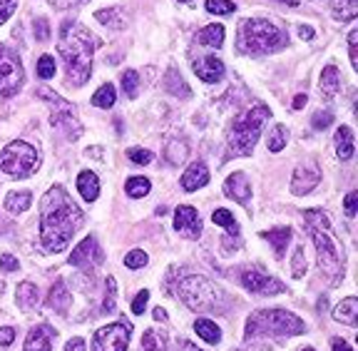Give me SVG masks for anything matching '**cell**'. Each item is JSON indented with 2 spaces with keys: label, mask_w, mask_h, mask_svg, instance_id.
Returning <instances> with one entry per match:
<instances>
[{
  "label": "cell",
  "mask_w": 358,
  "mask_h": 351,
  "mask_svg": "<svg viewBox=\"0 0 358 351\" xmlns=\"http://www.w3.org/2000/svg\"><path fill=\"white\" fill-rule=\"evenodd\" d=\"M15 11V0H0V25L8 20Z\"/></svg>",
  "instance_id": "49"
},
{
  "label": "cell",
  "mask_w": 358,
  "mask_h": 351,
  "mask_svg": "<svg viewBox=\"0 0 358 351\" xmlns=\"http://www.w3.org/2000/svg\"><path fill=\"white\" fill-rule=\"evenodd\" d=\"M187 155H189V147H187V142H182V139H172L167 145L169 165H182V162L187 160Z\"/></svg>",
  "instance_id": "33"
},
{
  "label": "cell",
  "mask_w": 358,
  "mask_h": 351,
  "mask_svg": "<svg viewBox=\"0 0 358 351\" xmlns=\"http://www.w3.org/2000/svg\"><path fill=\"white\" fill-rule=\"evenodd\" d=\"M15 301L20 309H33L35 304L40 301V291L38 287L33 284V282H22V284H17V291H15Z\"/></svg>",
  "instance_id": "21"
},
{
  "label": "cell",
  "mask_w": 358,
  "mask_h": 351,
  "mask_svg": "<svg viewBox=\"0 0 358 351\" xmlns=\"http://www.w3.org/2000/svg\"><path fill=\"white\" fill-rule=\"evenodd\" d=\"M331 13H334L336 20H341V22L356 20L358 0H331Z\"/></svg>",
  "instance_id": "25"
},
{
  "label": "cell",
  "mask_w": 358,
  "mask_h": 351,
  "mask_svg": "<svg viewBox=\"0 0 358 351\" xmlns=\"http://www.w3.org/2000/svg\"><path fill=\"white\" fill-rule=\"evenodd\" d=\"M356 317H358V299L356 296H348V299H343L338 307L334 309V319L341 324H356Z\"/></svg>",
  "instance_id": "26"
},
{
  "label": "cell",
  "mask_w": 358,
  "mask_h": 351,
  "mask_svg": "<svg viewBox=\"0 0 358 351\" xmlns=\"http://www.w3.org/2000/svg\"><path fill=\"white\" fill-rule=\"evenodd\" d=\"M286 45H289V38L274 22L264 20V18H244L239 22L236 50L244 55H266V53L281 50Z\"/></svg>",
  "instance_id": "4"
},
{
  "label": "cell",
  "mask_w": 358,
  "mask_h": 351,
  "mask_svg": "<svg viewBox=\"0 0 358 351\" xmlns=\"http://www.w3.org/2000/svg\"><path fill=\"white\" fill-rule=\"evenodd\" d=\"M142 349L145 351H167V339H164L159 331H147L145 336H142Z\"/></svg>",
  "instance_id": "36"
},
{
  "label": "cell",
  "mask_w": 358,
  "mask_h": 351,
  "mask_svg": "<svg viewBox=\"0 0 358 351\" xmlns=\"http://www.w3.org/2000/svg\"><path fill=\"white\" fill-rule=\"evenodd\" d=\"M83 224L80 207L70 200L65 187L55 184L40 202V242L48 252H62L73 240L75 229Z\"/></svg>",
  "instance_id": "1"
},
{
  "label": "cell",
  "mask_w": 358,
  "mask_h": 351,
  "mask_svg": "<svg viewBox=\"0 0 358 351\" xmlns=\"http://www.w3.org/2000/svg\"><path fill=\"white\" fill-rule=\"evenodd\" d=\"M30 202H33V195H30L28 190H13V192H8V197H6V209L10 214H20L28 209Z\"/></svg>",
  "instance_id": "23"
},
{
  "label": "cell",
  "mask_w": 358,
  "mask_h": 351,
  "mask_svg": "<svg viewBox=\"0 0 358 351\" xmlns=\"http://www.w3.org/2000/svg\"><path fill=\"white\" fill-rule=\"evenodd\" d=\"M57 50L62 55L67 70V80L70 85H85L92 73V53H95V40L90 35L85 25L75 20H67L60 25V43Z\"/></svg>",
  "instance_id": "2"
},
{
  "label": "cell",
  "mask_w": 358,
  "mask_h": 351,
  "mask_svg": "<svg viewBox=\"0 0 358 351\" xmlns=\"http://www.w3.org/2000/svg\"><path fill=\"white\" fill-rule=\"evenodd\" d=\"M124 192H127L129 197H147L150 195V179H145V177H132V179H127V184H124Z\"/></svg>",
  "instance_id": "35"
},
{
  "label": "cell",
  "mask_w": 358,
  "mask_h": 351,
  "mask_svg": "<svg viewBox=\"0 0 358 351\" xmlns=\"http://www.w3.org/2000/svg\"><path fill=\"white\" fill-rule=\"evenodd\" d=\"M179 349H185V351H199L194 344H192V341H179Z\"/></svg>",
  "instance_id": "58"
},
{
  "label": "cell",
  "mask_w": 358,
  "mask_h": 351,
  "mask_svg": "<svg viewBox=\"0 0 358 351\" xmlns=\"http://www.w3.org/2000/svg\"><path fill=\"white\" fill-rule=\"evenodd\" d=\"M192 67H194V73L199 80H204V83H219V80L224 78V62L219 60V57L214 55H201V57H192Z\"/></svg>",
  "instance_id": "15"
},
{
  "label": "cell",
  "mask_w": 358,
  "mask_h": 351,
  "mask_svg": "<svg viewBox=\"0 0 358 351\" xmlns=\"http://www.w3.org/2000/svg\"><path fill=\"white\" fill-rule=\"evenodd\" d=\"M204 8H207V13H212V15H231V13L236 11V6L231 0H207Z\"/></svg>",
  "instance_id": "37"
},
{
  "label": "cell",
  "mask_w": 358,
  "mask_h": 351,
  "mask_svg": "<svg viewBox=\"0 0 358 351\" xmlns=\"http://www.w3.org/2000/svg\"><path fill=\"white\" fill-rule=\"evenodd\" d=\"M338 88H341V75H338V70L334 65H326L321 70V92L326 97H334L338 92Z\"/></svg>",
  "instance_id": "27"
},
{
  "label": "cell",
  "mask_w": 358,
  "mask_h": 351,
  "mask_svg": "<svg viewBox=\"0 0 358 351\" xmlns=\"http://www.w3.org/2000/svg\"><path fill=\"white\" fill-rule=\"evenodd\" d=\"M147 264V254L142 249H132L124 256V267L127 269H142Z\"/></svg>",
  "instance_id": "40"
},
{
  "label": "cell",
  "mask_w": 358,
  "mask_h": 351,
  "mask_svg": "<svg viewBox=\"0 0 358 351\" xmlns=\"http://www.w3.org/2000/svg\"><path fill=\"white\" fill-rule=\"evenodd\" d=\"M155 319H157V322H164V319H167V312H164L162 307H157L155 309Z\"/></svg>",
  "instance_id": "57"
},
{
  "label": "cell",
  "mask_w": 358,
  "mask_h": 351,
  "mask_svg": "<svg viewBox=\"0 0 358 351\" xmlns=\"http://www.w3.org/2000/svg\"><path fill=\"white\" fill-rule=\"evenodd\" d=\"M224 195L231 197L239 205H249V197H252V187H249V179L244 172H234L227 182H224Z\"/></svg>",
  "instance_id": "16"
},
{
  "label": "cell",
  "mask_w": 358,
  "mask_h": 351,
  "mask_svg": "<svg viewBox=\"0 0 358 351\" xmlns=\"http://www.w3.org/2000/svg\"><path fill=\"white\" fill-rule=\"evenodd\" d=\"M182 3H187V6H192V3H194V0H182Z\"/></svg>",
  "instance_id": "60"
},
{
  "label": "cell",
  "mask_w": 358,
  "mask_h": 351,
  "mask_svg": "<svg viewBox=\"0 0 358 351\" xmlns=\"http://www.w3.org/2000/svg\"><path fill=\"white\" fill-rule=\"evenodd\" d=\"M334 351H353L343 339H334Z\"/></svg>",
  "instance_id": "55"
},
{
  "label": "cell",
  "mask_w": 358,
  "mask_h": 351,
  "mask_svg": "<svg viewBox=\"0 0 358 351\" xmlns=\"http://www.w3.org/2000/svg\"><path fill=\"white\" fill-rule=\"evenodd\" d=\"M78 190H80V195H83V200L95 202L97 195H100V179H97V174L90 172V170L80 172L78 174Z\"/></svg>",
  "instance_id": "20"
},
{
  "label": "cell",
  "mask_w": 358,
  "mask_h": 351,
  "mask_svg": "<svg viewBox=\"0 0 358 351\" xmlns=\"http://www.w3.org/2000/svg\"><path fill=\"white\" fill-rule=\"evenodd\" d=\"M196 43L199 45H209V48H222L224 45V28L212 22L207 28H201L199 35H196Z\"/></svg>",
  "instance_id": "28"
},
{
  "label": "cell",
  "mask_w": 358,
  "mask_h": 351,
  "mask_svg": "<svg viewBox=\"0 0 358 351\" xmlns=\"http://www.w3.org/2000/svg\"><path fill=\"white\" fill-rule=\"evenodd\" d=\"M127 157H129V162H134V165H150L152 162V152L142 150V147H132V150H127Z\"/></svg>",
  "instance_id": "43"
},
{
  "label": "cell",
  "mask_w": 358,
  "mask_h": 351,
  "mask_svg": "<svg viewBox=\"0 0 358 351\" xmlns=\"http://www.w3.org/2000/svg\"><path fill=\"white\" fill-rule=\"evenodd\" d=\"M306 331V324L296 314L286 312V309H262L254 312L246 322V341L257 339V336H274V339H289Z\"/></svg>",
  "instance_id": "5"
},
{
  "label": "cell",
  "mask_w": 358,
  "mask_h": 351,
  "mask_svg": "<svg viewBox=\"0 0 358 351\" xmlns=\"http://www.w3.org/2000/svg\"><path fill=\"white\" fill-rule=\"evenodd\" d=\"M38 75L43 80H50L52 75H55V60H52L50 55H43L38 60Z\"/></svg>",
  "instance_id": "41"
},
{
  "label": "cell",
  "mask_w": 358,
  "mask_h": 351,
  "mask_svg": "<svg viewBox=\"0 0 358 351\" xmlns=\"http://www.w3.org/2000/svg\"><path fill=\"white\" fill-rule=\"evenodd\" d=\"M358 30H351L348 33V53H351V65L358 67Z\"/></svg>",
  "instance_id": "47"
},
{
  "label": "cell",
  "mask_w": 358,
  "mask_h": 351,
  "mask_svg": "<svg viewBox=\"0 0 358 351\" xmlns=\"http://www.w3.org/2000/svg\"><path fill=\"white\" fill-rule=\"evenodd\" d=\"M120 8H107V11H97L95 18L102 22V25H115V18H120Z\"/></svg>",
  "instance_id": "45"
},
{
  "label": "cell",
  "mask_w": 358,
  "mask_h": 351,
  "mask_svg": "<svg viewBox=\"0 0 358 351\" xmlns=\"http://www.w3.org/2000/svg\"><path fill=\"white\" fill-rule=\"evenodd\" d=\"M268 117H271V110L266 105H254L252 110L234 117V123L229 128V157L252 155L254 145L262 137V128L266 125Z\"/></svg>",
  "instance_id": "6"
},
{
  "label": "cell",
  "mask_w": 358,
  "mask_h": 351,
  "mask_svg": "<svg viewBox=\"0 0 358 351\" xmlns=\"http://www.w3.org/2000/svg\"><path fill=\"white\" fill-rule=\"evenodd\" d=\"M356 200H358L356 192H348L346 200H343V209H346L348 217H353V214H356Z\"/></svg>",
  "instance_id": "51"
},
{
  "label": "cell",
  "mask_w": 358,
  "mask_h": 351,
  "mask_svg": "<svg viewBox=\"0 0 358 351\" xmlns=\"http://www.w3.org/2000/svg\"><path fill=\"white\" fill-rule=\"evenodd\" d=\"M40 165V155L33 145L15 139L6 150L0 152V170L8 172L10 177H28L35 172V167Z\"/></svg>",
  "instance_id": "8"
},
{
  "label": "cell",
  "mask_w": 358,
  "mask_h": 351,
  "mask_svg": "<svg viewBox=\"0 0 358 351\" xmlns=\"http://www.w3.org/2000/svg\"><path fill=\"white\" fill-rule=\"evenodd\" d=\"M286 142H289V130H286L284 125H276L266 137V147L271 152H281L286 147Z\"/></svg>",
  "instance_id": "32"
},
{
  "label": "cell",
  "mask_w": 358,
  "mask_h": 351,
  "mask_svg": "<svg viewBox=\"0 0 358 351\" xmlns=\"http://www.w3.org/2000/svg\"><path fill=\"white\" fill-rule=\"evenodd\" d=\"M52 336H55V331L50 326H35L28 334L22 351H52Z\"/></svg>",
  "instance_id": "18"
},
{
  "label": "cell",
  "mask_w": 358,
  "mask_h": 351,
  "mask_svg": "<svg viewBox=\"0 0 358 351\" xmlns=\"http://www.w3.org/2000/svg\"><path fill=\"white\" fill-rule=\"evenodd\" d=\"M331 123H334V112H329V110H319L316 115L311 117L313 130H326Z\"/></svg>",
  "instance_id": "42"
},
{
  "label": "cell",
  "mask_w": 358,
  "mask_h": 351,
  "mask_svg": "<svg viewBox=\"0 0 358 351\" xmlns=\"http://www.w3.org/2000/svg\"><path fill=\"white\" fill-rule=\"evenodd\" d=\"M115 100H117V92H115V88H112L110 83H105L102 88H97V92L92 95V105L105 107V110H110V107L115 105Z\"/></svg>",
  "instance_id": "31"
},
{
  "label": "cell",
  "mask_w": 358,
  "mask_h": 351,
  "mask_svg": "<svg viewBox=\"0 0 358 351\" xmlns=\"http://www.w3.org/2000/svg\"><path fill=\"white\" fill-rule=\"evenodd\" d=\"M279 3H284V6H291V8L299 6V0H279Z\"/></svg>",
  "instance_id": "59"
},
{
  "label": "cell",
  "mask_w": 358,
  "mask_h": 351,
  "mask_svg": "<svg viewBox=\"0 0 358 351\" xmlns=\"http://www.w3.org/2000/svg\"><path fill=\"white\" fill-rule=\"evenodd\" d=\"M194 331L207 341V344H219V341H222V329H219L214 322H209V319H196Z\"/></svg>",
  "instance_id": "29"
},
{
  "label": "cell",
  "mask_w": 358,
  "mask_h": 351,
  "mask_svg": "<svg viewBox=\"0 0 358 351\" xmlns=\"http://www.w3.org/2000/svg\"><path fill=\"white\" fill-rule=\"evenodd\" d=\"M207 182H209V170L204 162H192L189 167H187V172L182 174V190L185 192L199 190V187H204Z\"/></svg>",
  "instance_id": "17"
},
{
  "label": "cell",
  "mask_w": 358,
  "mask_h": 351,
  "mask_svg": "<svg viewBox=\"0 0 358 351\" xmlns=\"http://www.w3.org/2000/svg\"><path fill=\"white\" fill-rule=\"evenodd\" d=\"M321 179V170L316 167V162H301L296 167V172H294V177H291V192L294 195H308V192L316 190V184H319Z\"/></svg>",
  "instance_id": "12"
},
{
  "label": "cell",
  "mask_w": 358,
  "mask_h": 351,
  "mask_svg": "<svg viewBox=\"0 0 358 351\" xmlns=\"http://www.w3.org/2000/svg\"><path fill=\"white\" fill-rule=\"evenodd\" d=\"M115 299H117V282L112 277H107V296L105 301H102V312H112L115 309Z\"/></svg>",
  "instance_id": "39"
},
{
  "label": "cell",
  "mask_w": 358,
  "mask_h": 351,
  "mask_svg": "<svg viewBox=\"0 0 358 351\" xmlns=\"http://www.w3.org/2000/svg\"><path fill=\"white\" fill-rule=\"evenodd\" d=\"M17 267H20V264H17L15 256H10V254L0 256V269H3V272H17Z\"/></svg>",
  "instance_id": "50"
},
{
  "label": "cell",
  "mask_w": 358,
  "mask_h": 351,
  "mask_svg": "<svg viewBox=\"0 0 358 351\" xmlns=\"http://www.w3.org/2000/svg\"><path fill=\"white\" fill-rule=\"evenodd\" d=\"M353 152H356V139H353V130L351 128H338L336 130V155L341 160H351Z\"/></svg>",
  "instance_id": "19"
},
{
  "label": "cell",
  "mask_w": 358,
  "mask_h": 351,
  "mask_svg": "<svg viewBox=\"0 0 358 351\" xmlns=\"http://www.w3.org/2000/svg\"><path fill=\"white\" fill-rule=\"evenodd\" d=\"M212 219H214V224H219V227L227 229V232H229L231 237H236V234H239L236 219H234V214H231L229 209H217V212L212 214Z\"/></svg>",
  "instance_id": "34"
},
{
  "label": "cell",
  "mask_w": 358,
  "mask_h": 351,
  "mask_svg": "<svg viewBox=\"0 0 358 351\" xmlns=\"http://www.w3.org/2000/svg\"><path fill=\"white\" fill-rule=\"evenodd\" d=\"M299 35H301L303 40H313V35H316V30H313L311 25H299Z\"/></svg>",
  "instance_id": "54"
},
{
  "label": "cell",
  "mask_w": 358,
  "mask_h": 351,
  "mask_svg": "<svg viewBox=\"0 0 358 351\" xmlns=\"http://www.w3.org/2000/svg\"><path fill=\"white\" fill-rule=\"evenodd\" d=\"M174 229H177L182 237H187V240H196V237H199L201 219L194 207H189V205L177 207V212H174Z\"/></svg>",
  "instance_id": "13"
},
{
  "label": "cell",
  "mask_w": 358,
  "mask_h": 351,
  "mask_svg": "<svg viewBox=\"0 0 358 351\" xmlns=\"http://www.w3.org/2000/svg\"><path fill=\"white\" fill-rule=\"evenodd\" d=\"M13 341H15V329H13V326L0 329V346H10Z\"/></svg>",
  "instance_id": "52"
},
{
  "label": "cell",
  "mask_w": 358,
  "mask_h": 351,
  "mask_svg": "<svg viewBox=\"0 0 358 351\" xmlns=\"http://www.w3.org/2000/svg\"><path fill=\"white\" fill-rule=\"evenodd\" d=\"M164 90H167V92H172V95H179V97H189L192 95L189 85H187L185 80H179V73L174 70V67H169L167 78H164Z\"/></svg>",
  "instance_id": "30"
},
{
  "label": "cell",
  "mask_w": 358,
  "mask_h": 351,
  "mask_svg": "<svg viewBox=\"0 0 358 351\" xmlns=\"http://www.w3.org/2000/svg\"><path fill=\"white\" fill-rule=\"evenodd\" d=\"M65 351H85V341H83V339H78V336H75V339H70V341H67Z\"/></svg>",
  "instance_id": "53"
},
{
  "label": "cell",
  "mask_w": 358,
  "mask_h": 351,
  "mask_svg": "<svg viewBox=\"0 0 358 351\" xmlns=\"http://www.w3.org/2000/svg\"><path fill=\"white\" fill-rule=\"evenodd\" d=\"M33 25H35V38L48 40V35H50V25H48V20H45V18H35Z\"/></svg>",
  "instance_id": "46"
},
{
  "label": "cell",
  "mask_w": 358,
  "mask_h": 351,
  "mask_svg": "<svg viewBox=\"0 0 358 351\" xmlns=\"http://www.w3.org/2000/svg\"><path fill=\"white\" fill-rule=\"evenodd\" d=\"M127 344H129V324L117 322L95 331L92 351H127Z\"/></svg>",
  "instance_id": "10"
},
{
  "label": "cell",
  "mask_w": 358,
  "mask_h": 351,
  "mask_svg": "<svg viewBox=\"0 0 358 351\" xmlns=\"http://www.w3.org/2000/svg\"><path fill=\"white\" fill-rule=\"evenodd\" d=\"M239 279H241V287H244L246 291H254V294L274 296L286 289L284 282H279V279L266 272H259V269H246V272H241Z\"/></svg>",
  "instance_id": "11"
},
{
  "label": "cell",
  "mask_w": 358,
  "mask_h": 351,
  "mask_svg": "<svg viewBox=\"0 0 358 351\" xmlns=\"http://www.w3.org/2000/svg\"><path fill=\"white\" fill-rule=\"evenodd\" d=\"M303 222H306V229L311 234L313 245H316V252H319V267L321 272L326 274L329 282H338L343 277V252L338 247V240L336 234L331 232L329 217L319 209H306L303 212Z\"/></svg>",
  "instance_id": "3"
},
{
  "label": "cell",
  "mask_w": 358,
  "mask_h": 351,
  "mask_svg": "<svg viewBox=\"0 0 358 351\" xmlns=\"http://www.w3.org/2000/svg\"><path fill=\"white\" fill-rule=\"evenodd\" d=\"M303 105H306V95H296V97H294V110H301Z\"/></svg>",
  "instance_id": "56"
},
{
  "label": "cell",
  "mask_w": 358,
  "mask_h": 351,
  "mask_svg": "<svg viewBox=\"0 0 358 351\" xmlns=\"http://www.w3.org/2000/svg\"><path fill=\"white\" fill-rule=\"evenodd\" d=\"M291 234L294 232H291L289 227H284V229H268V232H262V237L266 242H271L276 256H284L286 247H289V242H291Z\"/></svg>",
  "instance_id": "24"
},
{
  "label": "cell",
  "mask_w": 358,
  "mask_h": 351,
  "mask_svg": "<svg viewBox=\"0 0 358 351\" xmlns=\"http://www.w3.org/2000/svg\"><path fill=\"white\" fill-rule=\"evenodd\" d=\"M22 85H25V70L17 53L0 48V95H15Z\"/></svg>",
  "instance_id": "9"
},
{
  "label": "cell",
  "mask_w": 358,
  "mask_h": 351,
  "mask_svg": "<svg viewBox=\"0 0 358 351\" xmlns=\"http://www.w3.org/2000/svg\"><path fill=\"white\" fill-rule=\"evenodd\" d=\"M48 304H50L55 312H65V309H70L73 296H70V291H67L65 282H55V284H52L50 294H48Z\"/></svg>",
  "instance_id": "22"
},
{
  "label": "cell",
  "mask_w": 358,
  "mask_h": 351,
  "mask_svg": "<svg viewBox=\"0 0 358 351\" xmlns=\"http://www.w3.org/2000/svg\"><path fill=\"white\" fill-rule=\"evenodd\" d=\"M137 88H140V75L137 70H124L122 73V90L127 97H134L137 95Z\"/></svg>",
  "instance_id": "38"
},
{
  "label": "cell",
  "mask_w": 358,
  "mask_h": 351,
  "mask_svg": "<svg viewBox=\"0 0 358 351\" xmlns=\"http://www.w3.org/2000/svg\"><path fill=\"white\" fill-rule=\"evenodd\" d=\"M177 296L192 312H219L224 301L222 291L207 277H199V274H192V277L182 279L177 287Z\"/></svg>",
  "instance_id": "7"
},
{
  "label": "cell",
  "mask_w": 358,
  "mask_h": 351,
  "mask_svg": "<svg viewBox=\"0 0 358 351\" xmlns=\"http://www.w3.org/2000/svg\"><path fill=\"white\" fill-rule=\"evenodd\" d=\"M291 274L296 279H301L303 274H306V256H303V247H299L296 254H294V269H291Z\"/></svg>",
  "instance_id": "44"
},
{
  "label": "cell",
  "mask_w": 358,
  "mask_h": 351,
  "mask_svg": "<svg viewBox=\"0 0 358 351\" xmlns=\"http://www.w3.org/2000/svg\"><path fill=\"white\" fill-rule=\"evenodd\" d=\"M301 351H316V349H311V346H308V349H301Z\"/></svg>",
  "instance_id": "61"
},
{
  "label": "cell",
  "mask_w": 358,
  "mask_h": 351,
  "mask_svg": "<svg viewBox=\"0 0 358 351\" xmlns=\"http://www.w3.org/2000/svg\"><path fill=\"white\" fill-rule=\"evenodd\" d=\"M147 301H150V291L142 289L140 294L134 296V301H132V312H134V314H142V312H145V307H147Z\"/></svg>",
  "instance_id": "48"
},
{
  "label": "cell",
  "mask_w": 358,
  "mask_h": 351,
  "mask_svg": "<svg viewBox=\"0 0 358 351\" xmlns=\"http://www.w3.org/2000/svg\"><path fill=\"white\" fill-rule=\"evenodd\" d=\"M100 259H102V252H100V247H97L95 237H85V240L75 247L73 254H70V264L83 267V269H92Z\"/></svg>",
  "instance_id": "14"
}]
</instances>
